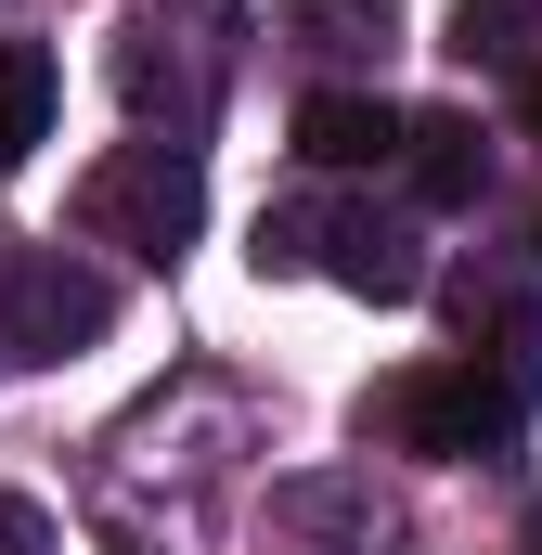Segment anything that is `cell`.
Segmentation results:
<instances>
[{"label": "cell", "instance_id": "1", "mask_svg": "<svg viewBox=\"0 0 542 555\" xmlns=\"http://www.w3.org/2000/svg\"><path fill=\"white\" fill-rule=\"evenodd\" d=\"M104 246H142V259H181L194 246V220H207V181H194V155L181 142H130V155H104V181H91V207H78Z\"/></svg>", "mask_w": 542, "mask_h": 555}, {"label": "cell", "instance_id": "2", "mask_svg": "<svg viewBox=\"0 0 542 555\" xmlns=\"http://www.w3.org/2000/svg\"><path fill=\"white\" fill-rule=\"evenodd\" d=\"M388 426H401V452H426V465H478V452L517 439V401L478 362H426V375L388 388Z\"/></svg>", "mask_w": 542, "mask_h": 555}, {"label": "cell", "instance_id": "3", "mask_svg": "<svg viewBox=\"0 0 542 555\" xmlns=\"http://www.w3.org/2000/svg\"><path fill=\"white\" fill-rule=\"evenodd\" d=\"M104 323H117V284L91 272V259H65V246L13 259V297H0V336H13L26 362H78V349H104Z\"/></svg>", "mask_w": 542, "mask_h": 555}, {"label": "cell", "instance_id": "4", "mask_svg": "<svg viewBox=\"0 0 542 555\" xmlns=\"http://www.w3.org/2000/svg\"><path fill=\"white\" fill-rule=\"evenodd\" d=\"M310 246H323V272L349 284V297H375V310L426 297V246H413V220H388V207H336Z\"/></svg>", "mask_w": 542, "mask_h": 555}, {"label": "cell", "instance_id": "5", "mask_svg": "<svg viewBox=\"0 0 542 555\" xmlns=\"http://www.w3.org/2000/svg\"><path fill=\"white\" fill-rule=\"evenodd\" d=\"M297 155H310V168H388V155H401V104L323 78V91H297Z\"/></svg>", "mask_w": 542, "mask_h": 555}, {"label": "cell", "instance_id": "6", "mask_svg": "<svg viewBox=\"0 0 542 555\" xmlns=\"http://www.w3.org/2000/svg\"><path fill=\"white\" fill-rule=\"evenodd\" d=\"M401 168H413L426 207H478V194H491V130L452 117V104H439V117H401Z\"/></svg>", "mask_w": 542, "mask_h": 555}, {"label": "cell", "instance_id": "7", "mask_svg": "<svg viewBox=\"0 0 542 555\" xmlns=\"http://www.w3.org/2000/svg\"><path fill=\"white\" fill-rule=\"evenodd\" d=\"M52 104H65L52 52H39V39H0V168H26V155L52 142Z\"/></svg>", "mask_w": 542, "mask_h": 555}, {"label": "cell", "instance_id": "8", "mask_svg": "<svg viewBox=\"0 0 542 555\" xmlns=\"http://www.w3.org/2000/svg\"><path fill=\"white\" fill-rule=\"evenodd\" d=\"M284 26H297V39H310L323 65H375V52L401 39V0H297Z\"/></svg>", "mask_w": 542, "mask_h": 555}, {"label": "cell", "instance_id": "9", "mask_svg": "<svg viewBox=\"0 0 542 555\" xmlns=\"http://www.w3.org/2000/svg\"><path fill=\"white\" fill-rule=\"evenodd\" d=\"M530 39H542V0H452V26H439L452 65H530Z\"/></svg>", "mask_w": 542, "mask_h": 555}, {"label": "cell", "instance_id": "10", "mask_svg": "<svg viewBox=\"0 0 542 555\" xmlns=\"http://www.w3.org/2000/svg\"><path fill=\"white\" fill-rule=\"evenodd\" d=\"M478 375H491V388H504L517 414L542 401V297H517V310L491 323V362H478Z\"/></svg>", "mask_w": 542, "mask_h": 555}, {"label": "cell", "instance_id": "11", "mask_svg": "<svg viewBox=\"0 0 542 555\" xmlns=\"http://www.w3.org/2000/svg\"><path fill=\"white\" fill-rule=\"evenodd\" d=\"M0 555H52V517H39L26 491H0Z\"/></svg>", "mask_w": 542, "mask_h": 555}, {"label": "cell", "instance_id": "12", "mask_svg": "<svg viewBox=\"0 0 542 555\" xmlns=\"http://www.w3.org/2000/svg\"><path fill=\"white\" fill-rule=\"evenodd\" d=\"M517 555H542V504H530V530H517Z\"/></svg>", "mask_w": 542, "mask_h": 555}, {"label": "cell", "instance_id": "13", "mask_svg": "<svg viewBox=\"0 0 542 555\" xmlns=\"http://www.w3.org/2000/svg\"><path fill=\"white\" fill-rule=\"evenodd\" d=\"M530 130H542V65H530Z\"/></svg>", "mask_w": 542, "mask_h": 555}]
</instances>
